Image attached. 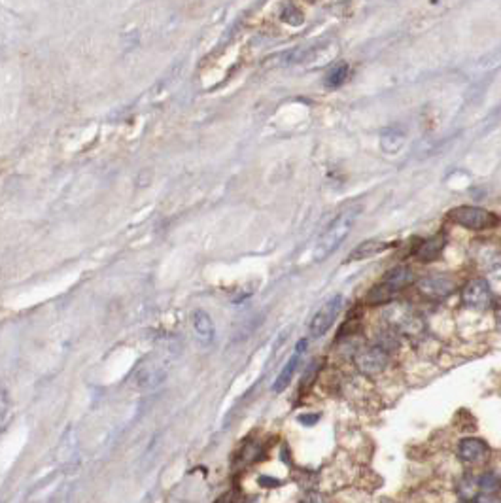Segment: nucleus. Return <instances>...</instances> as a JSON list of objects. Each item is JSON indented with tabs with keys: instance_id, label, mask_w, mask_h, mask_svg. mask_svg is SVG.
I'll list each match as a JSON object with an SVG mask.
<instances>
[{
	"instance_id": "f257e3e1",
	"label": "nucleus",
	"mask_w": 501,
	"mask_h": 503,
	"mask_svg": "<svg viewBox=\"0 0 501 503\" xmlns=\"http://www.w3.org/2000/svg\"><path fill=\"white\" fill-rule=\"evenodd\" d=\"M359 210L358 208H348L337 216L335 220L331 221V226L322 233V237L318 239L314 248V259L316 262H323L325 257H330L341 244L344 239L350 235L352 227L356 223Z\"/></svg>"
},
{
	"instance_id": "f03ea898",
	"label": "nucleus",
	"mask_w": 501,
	"mask_h": 503,
	"mask_svg": "<svg viewBox=\"0 0 501 503\" xmlns=\"http://www.w3.org/2000/svg\"><path fill=\"white\" fill-rule=\"evenodd\" d=\"M452 223L473 229V231H484V229H492L500 223V218L490 210H484L480 206H456L452 208L448 216H446Z\"/></svg>"
},
{
	"instance_id": "7ed1b4c3",
	"label": "nucleus",
	"mask_w": 501,
	"mask_h": 503,
	"mask_svg": "<svg viewBox=\"0 0 501 503\" xmlns=\"http://www.w3.org/2000/svg\"><path fill=\"white\" fill-rule=\"evenodd\" d=\"M462 301L464 305L475 311H486L492 307L494 293L488 286L486 278H473L462 288Z\"/></svg>"
},
{
	"instance_id": "20e7f679",
	"label": "nucleus",
	"mask_w": 501,
	"mask_h": 503,
	"mask_svg": "<svg viewBox=\"0 0 501 503\" xmlns=\"http://www.w3.org/2000/svg\"><path fill=\"white\" fill-rule=\"evenodd\" d=\"M341 309H343V298L341 295H333V298L328 299L316 311L314 316H312V322H310V333H312V337H322V335L328 333L330 327L335 324Z\"/></svg>"
},
{
	"instance_id": "39448f33",
	"label": "nucleus",
	"mask_w": 501,
	"mask_h": 503,
	"mask_svg": "<svg viewBox=\"0 0 501 503\" xmlns=\"http://www.w3.org/2000/svg\"><path fill=\"white\" fill-rule=\"evenodd\" d=\"M388 362H390V354L384 352L380 347H377V345L363 348L361 352H358L356 360H354L359 373L366 376H375L382 373L388 367Z\"/></svg>"
},
{
	"instance_id": "423d86ee",
	"label": "nucleus",
	"mask_w": 501,
	"mask_h": 503,
	"mask_svg": "<svg viewBox=\"0 0 501 503\" xmlns=\"http://www.w3.org/2000/svg\"><path fill=\"white\" fill-rule=\"evenodd\" d=\"M418 291L424 298L430 299H444L454 291V280L443 275H433V277H424L416 284Z\"/></svg>"
},
{
	"instance_id": "0eeeda50",
	"label": "nucleus",
	"mask_w": 501,
	"mask_h": 503,
	"mask_svg": "<svg viewBox=\"0 0 501 503\" xmlns=\"http://www.w3.org/2000/svg\"><path fill=\"white\" fill-rule=\"evenodd\" d=\"M307 347H308V340L307 339H301L299 342H297V347H295L294 354L290 356V360H287L286 365H284V369L280 371V375L276 376V381H274V384H272V392L280 394V392L286 390L287 384L292 383V378H294L295 371H297V367H299L301 358H303V354H305Z\"/></svg>"
},
{
	"instance_id": "6e6552de",
	"label": "nucleus",
	"mask_w": 501,
	"mask_h": 503,
	"mask_svg": "<svg viewBox=\"0 0 501 503\" xmlns=\"http://www.w3.org/2000/svg\"><path fill=\"white\" fill-rule=\"evenodd\" d=\"M444 246H446V235L437 233L431 239L418 242V246L415 250L416 259H420L422 263H430L439 259V255L443 254Z\"/></svg>"
},
{
	"instance_id": "1a4fd4ad",
	"label": "nucleus",
	"mask_w": 501,
	"mask_h": 503,
	"mask_svg": "<svg viewBox=\"0 0 501 503\" xmlns=\"http://www.w3.org/2000/svg\"><path fill=\"white\" fill-rule=\"evenodd\" d=\"M490 452V448L482 439L479 437H467V439H462L458 447L460 458L467 464H477V461H482Z\"/></svg>"
},
{
	"instance_id": "9d476101",
	"label": "nucleus",
	"mask_w": 501,
	"mask_h": 503,
	"mask_svg": "<svg viewBox=\"0 0 501 503\" xmlns=\"http://www.w3.org/2000/svg\"><path fill=\"white\" fill-rule=\"evenodd\" d=\"M395 242H384V241H377V239H371V241H363L359 246L352 250L350 257L348 262H361V259H367V257H375V255L382 254L386 250L394 248Z\"/></svg>"
},
{
	"instance_id": "9b49d317",
	"label": "nucleus",
	"mask_w": 501,
	"mask_h": 503,
	"mask_svg": "<svg viewBox=\"0 0 501 503\" xmlns=\"http://www.w3.org/2000/svg\"><path fill=\"white\" fill-rule=\"evenodd\" d=\"M191 324H193V331L197 335V339L200 342H212L214 340V335H216V327H214V322L212 318L208 316L205 311H195L191 314Z\"/></svg>"
},
{
	"instance_id": "f8f14e48",
	"label": "nucleus",
	"mask_w": 501,
	"mask_h": 503,
	"mask_svg": "<svg viewBox=\"0 0 501 503\" xmlns=\"http://www.w3.org/2000/svg\"><path fill=\"white\" fill-rule=\"evenodd\" d=\"M163 381H165V371L161 367H155V365H151V367H142L135 376L136 388H140V390H153V388H158Z\"/></svg>"
},
{
	"instance_id": "ddd939ff",
	"label": "nucleus",
	"mask_w": 501,
	"mask_h": 503,
	"mask_svg": "<svg viewBox=\"0 0 501 503\" xmlns=\"http://www.w3.org/2000/svg\"><path fill=\"white\" fill-rule=\"evenodd\" d=\"M413 278L415 277H413V273H410L407 267H394V269L388 271L380 284H384L388 290L394 293V291L401 290V288H405L407 284L413 282Z\"/></svg>"
},
{
	"instance_id": "4468645a",
	"label": "nucleus",
	"mask_w": 501,
	"mask_h": 503,
	"mask_svg": "<svg viewBox=\"0 0 501 503\" xmlns=\"http://www.w3.org/2000/svg\"><path fill=\"white\" fill-rule=\"evenodd\" d=\"M348 64L346 63H337L335 66H331L328 74H325V78H323V84L325 87H330V89H337V87H341V85L348 80Z\"/></svg>"
},
{
	"instance_id": "2eb2a0df",
	"label": "nucleus",
	"mask_w": 501,
	"mask_h": 503,
	"mask_svg": "<svg viewBox=\"0 0 501 503\" xmlns=\"http://www.w3.org/2000/svg\"><path fill=\"white\" fill-rule=\"evenodd\" d=\"M403 142H405V135H403V131L399 129H386L384 133H382V138H380V146L384 152L388 154H394L397 149L403 146Z\"/></svg>"
},
{
	"instance_id": "dca6fc26",
	"label": "nucleus",
	"mask_w": 501,
	"mask_h": 503,
	"mask_svg": "<svg viewBox=\"0 0 501 503\" xmlns=\"http://www.w3.org/2000/svg\"><path fill=\"white\" fill-rule=\"evenodd\" d=\"M479 488L484 492V494H495V492H500L501 490V475L500 473H495V471H488L484 475L480 477L479 481Z\"/></svg>"
},
{
	"instance_id": "f3484780",
	"label": "nucleus",
	"mask_w": 501,
	"mask_h": 503,
	"mask_svg": "<svg viewBox=\"0 0 501 503\" xmlns=\"http://www.w3.org/2000/svg\"><path fill=\"white\" fill-rule=\"evenodd\" d=\"M280 17H282V21L287 23V25H292V27H297V25H301V23L305 21V15H303V12H301L295 4H286V6L282 8Z\"/></svg>"
},
{
	"instance_id": "a211bd4d",
	"label": "nucleus",
	"mask_w": 501,
	"mask_h": 503,
	"mask_svg": "<svg viewBox=\"0 0 501 503\" xmlns=\"http://www.w3.org/2000/svg\"><path fill=\"white\" fill-rule=\"evenodd\" d=\"M488 286H490V290L492 293H500L501 295V267L500 269H494L486 278Z\"/></svg>"
},
{
	"instance_id": "6ab92c4d",
	"label": "nucleus",
	"mask_w": 501,
	"mask_h": 503,
	"mask_svg": "<svg viewBox=\"0 0 501 503\" xmlns=\"http://www.w3.org/2000/svg\"><path fill=\"white\" fill-rule=\"evenodd\" d=\"M318 419H320V414H303V417H299V422H303V424H308V426H312L318 422Z\"/></svg>"
},
{
	"instance_id": "aec40b11",
	"label": "nucleus",
	"mask_w": 501,
	"mask_h": 503,
	"mask_svg": "<svg viewBox=\"0 0 501 503\" xmlns=\"http://www.w3.org/2000/svg\"><path fill=\"white\" fill-rule=\"evenodd\" d=\"M475 503H501V500L490 496V494H480V496L475 500Z\"/></svg>"
},
{
	"instance_id": "412c9836",
	"label": "nucleus",
	"mask_w": 501,
	"mask_h": 503,
	"mask_svg": "<svg viewBox=\"0 0 501 503\" xmlns=\"http://www.w3.org/2000/svg\"><path fill=\"white\" fill-rule=\"evenodd\" d=\"M259 484H269V488H272V486H278V481L269 479V477H261V479H259Z\"/></svg>"
},
{
	"instance_id": "4be33fe9",
	"label": "nucleus",
	"mask_w": 501,
	"mask_h": 503,
	"mask_svg": "<svg viewBox=\"0 0 501 503\" xmlns=\"http://www.w3.org/2000/svg\"><path fill=\"white\" fill-rule=\"evenodd\" d=\"M500 316H501V311H500Z\"/></svg>"
}]
</instances>
